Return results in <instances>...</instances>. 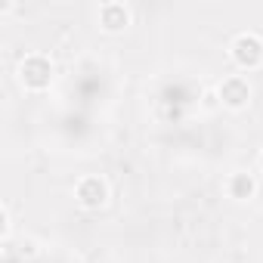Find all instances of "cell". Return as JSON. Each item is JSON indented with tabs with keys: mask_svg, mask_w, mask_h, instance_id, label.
Masks as SVG:
<instances>
[{
	"mask_svg": "<svg viewBox=\"0 0 263 263\" xmlns=\"http://www.w3.org/2000/svg\"><path fill=\"white\" fill-rule=\"evenodd\" d=\"M229 195L232 198H251L254 195V180L248 177V174H232V180H229Z\"/></svg>",
	"mask_w": 263,
	"mask_h": 263,
	"instance_id": "cell-5",
	"label": "cell"
},
{
	"mask_svg": "<svg viewBox=\"0 0 263 263\" xmlns=\"http://www.w3.org/2000/svg\"><path fill=\"white\" fill-rule=\"evenodd\" d=\"M19 78H22V84H25V87L41 90V87H47V84H50V62H47V59H41V56H28V59L19 65Z\"/></svg>",
	"mask_w": 263,
	"mask_h": 263,
	"instance_id": "cell-2",
	"label": "cell"
},
{
	"mask_svg": "<svg viewBox=\"0 0 263 263\" xmlns=\"http://www.w3.org/2000/svg\"><path fill=\"white\" fill-rule=\"evenodd\" d=\"M260 164H263V158H260Z\"/></svg>",
	"mask_w": 263,
	"mask_h": 263,
	"instance_id": "cell-6",
	"label": "cell"
},
{
	"mask_svg": "<svg viewBox=\"0 0 263 263\" xmlns=\"http://www.w3.org/2000/svg\"><path fill=\"white\" fill-rule=\"evenodd\" d=\"M105 198H108L105 180H99V177H84V180L78 183V201H81L84 208H102Z\"/></svg>",
	"mask_w": 263,
	"mask_h": 263,
	"instance_id": "cell-3",
	"label": "cell"
},
{
	"mask_svg": "<svg viewBox=\"0 0 263 263\" xmlns=\"http://www.w3.org/2000/svg\"><path fill=\"white\" fill-rule=\"evenodd\" d=\"M232 56H235L238 65L254 68V65L263 62V41H260L257 34H238V37L232 41Z\"/></svg>",
	"mask_w": 263,
	"mask_h": 263,
	"instance_id": "cell-1",
	"label": "cell"
},
{
	"mask_svg": "<svg viewBox=\"0 0 263 263\" xmlns=\"http://www.w3.org/2000/svg\"><path fill=\"white\" fill-rule=\"evenodd\" d=\"M220 96H223V102H226V105H232V108H241V105L248 102V96H251V87H248L241 78H229V81H223V87H220Z\"/></svg>",
	"mask_w": 263,
	"mask_h": 263,
	"instance_id": "cell-4",
	"label": "cell"
}]
</instances>
